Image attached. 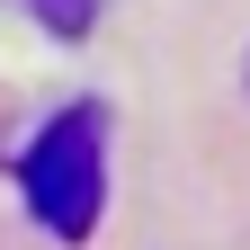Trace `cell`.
<instances>
[{
  "mask_svg": "<svg viewBox=\"0 0 250 250\" xmlns=\"http://www.w3.org/2000/svg\"><path fill=\"white\" fill-rule=\"evenodd\" d=\"M18 188H27V214L54 241H89L99 232V206H107V107H89V99L62 107L18 152Z\"/></svg>",
  "mask_w": 250,
  "mask_h": 250,
  "instance_id": "obj_1",
  "label": "cell"
},
{
  "mask_svg": "<svg viewBox=\"0 0 250 250\" xmlns=\"http://www.w3.org/2000/svg\"><path fill=\"white\" fill-rule=\"evenodd\" d=\"M27 9H36V18L54 27V36H81V27L99 18V0H27Z\"/></svg>",
  "mask_w": 250,
  "mask_h": 250,
  "instance_id": "obj_2",
  "label": "cell"
}]
</instances>
